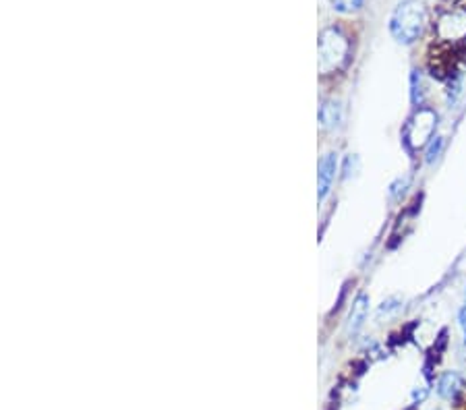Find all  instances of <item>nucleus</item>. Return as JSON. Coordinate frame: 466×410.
<instances>
[{
  "mask_svg": "<svg viewBox=\"0 0 466 410\" xmlns=\"http://www.w3.org/2000/svg\"><path fill=\"white\" fill-rule=\"evenodd\" d=\"M427 25V8L421 0H402L390 17V33L398 44H414Z\"/></svg>",
  "mask_w": 466,
  "mask_h": 410,
  "instance_id": "f257e3e1",
  "label": "nucleus"
},
{
  "mask_svg": "<svg viewBox=\"0 0 466 410\" xmlns=\"http://www.w3.org/2000/svg\"><path fill=\"white\" fill-rule=\"evenodd\" d=\"M350 54L349 37L336 28H327L320 35V69L330 75L334 71H340Z\"/></svg>",
  "mask_w": 466,
  "mask_h": 410,
  "instance_id": "f03ea898",
  "label": "nucleus"
},
{
  "mask_svg": "<svg viewBox=\"0 0 466 410\" xmlns=\"http://www.w3.org/2000/svg\"><path fill=\"white\" fill-rule=\"evenodd\" d=\"M437 122V115L433 110H429V108H419L417 110V115L414 118L408 122L407 127V144L408 146L417 147V146H423L425 141H431L436 135V127L433 124Z\"/></svg>",
  "mask_w": 466,
  "mask_h": 410,
  "instance_id": "7ed1b4c3",
  "label": "nucleus"
},
{
  "mask_svg": "<svg viewBox=\"0 0 466 410\" xmlns=\"http://www.w3.org/2000/svg\"><path fill=\"white\" fill-rule=\"evenodd\" d=\"M336 172H338V153L330 151L321 158L320 162V172H318V197L320 201H323L334 184V178H336Z\"/></svg>",
  "mask_w": 466,
  "mask_h": 410,
  "instance_id": "20e7f679",
  "label": "nucleus"
},
{
  "mask_svg": "<svg viewBox=\"0 0 466 410\" xmlns=\"http://www.w3.org/2000/svg\"><path fill=\"white\" fill-rule=\"evenodd\" d=\"M465 385L466 381L460 373H456V371H445V373H441L439 380H437L436 392L441 400L454 402V400H458V396L465 392Z\"/></svg>",
  "mask_w": 466,
  "mask_h": 410,
  "instance_id": "39448f33",
  "label": "nucleus"
},
{
  "mask_svg": "<svg viewBox=\"0 0 466 410\" xmlns=\"http://www.w3.org/2000/svg\"><path fill=\"white\" fill-rule=\"evenodd\" d=\"M367 313H369V296L361 293L356 296V300L352 303V309H350L349 320H346V334L349 336H354L363 327V323L367 320Z\"/></svg>",
  "mask_w": 466,
  "mask_h": 410,
  "instance_id": "423d86ee",
  "label": "nucleus"
},
{
  "mask_svg": "<svg viewBox=\"0 0 466 410\" xmlns=\"http://www.w3.org/2000/svg\"><path fill=\"white\" fill-rule=\"evenodd\" d=\"M342 118H344V110H342V104L336 102V100H325L320 108V122L323 129L332 131V129H338L342 124Z\"/></svg>",
  "mask_w": 466,
  "mask_h": 410,
  "instance_id": "0eeeda50",
  "label": "nucleus"
},
{
  "mask_svg": "<svg viewBox=\"0 0 466 410\" xmlns=\"http://www.w3.org/2000/svg\"><path fill=\"white\" fill-rule=\"evenodd\" d=\"M410 102L414 108H423L425 102V81H423V73L412 69L410 73Z\"/></svg>",
  "mask_w": 466,
  "mask_h": 410,
  "instance_id": "6e6552de",
  "label": "nucleus"
},
{
  "mask_svg": "<svg viewBox=\"0 0 466 410\" xmlns=\"http://www.w3.org/2000/svg\"><path fill=\"white\" fill-rule=\"evenodd\" d=\"M408 187H410V176H398V178L390 184V189H388L390 199H392V201H400V199L407 195Z\"/></svg>",
  "mask_w": 466,
  "mask_h": 410,
  "instance_id": "1a4fd4ad",
  "label": "nucleus"
},
{
  "mask_svg": "<svg viewBox=\"0 0 466 410\" xmlns=\"http://www.w3.org/2000/svg\"><path fill=\"white\" fill-rule=\"evenodd\" d=\"M443 146H445V141H443V137L441 135H436L431 141H429V146L425 149V162L427 164H433L437 158L441 156V151H443Z\"/></svg>",
  "mask_w": 466,
  "mask_h": 410,
  "instance_id": "9d476101",
  "label": "nucleus"
},
{
  "mask_svg": "<svg viewBox=\"0 0 466 410\" xmlns=\"http://www.w3.org/2000/svg\"><path fill=\"white\" fill-rule=\"evenodd\" d=\"M460 95H462V77L458 75L456 79L450 81V89H448V106L454 108V106L458 104Z\"/></svg>",
  "mask_w": 466,
  "mask_h": 410,
  "instance_id": "9b49d317",
  "label": "nucleus"
},
{
  "mask_svg": "<svg viewBox=\"0 0 466 410\" xmlns=\"http://www.w3.org/2000/svg\"><path fill=\"white\" fill-rule=\"evenodd\" d=\"M332 2V8L334 11H338V13H354V11H359L361 6H363V2L365 0H330Z\"/></svg>",
  "mask_w": 466,
  "mask_h": 410,
  "instance_id": "f8f14e48",
  "label": "nucleus"
},
{
  "mask_svg": "<svg viewBox=\"0 0 466 410\" xmlns=\"http://www.w3.org/2000/svg\"><path fill=\"white\" fill-rule=\"evenodd\" d=\"M359 166H361V160H359V156H354V153H350L349 158L344 160V175H342V178H346L349 180L350 176H354L356 172H359Z\"/></svg>",
  "mask_w": 466,
  "mask_h": 410,
  "instance_id": "ddd939ff",
  "label": "nucleus"
},
{
  "mask_svg": "<svg viewBox=\"0 0 466 410\" xmlns=\"http://www.w3.org/2000/svg\"><path fill=\"white\" fill-rule=\"evenodd\" d=\"M458 323H460V329H462V334H465L466 342V305L460 309V313H458Z\"/></svg>",
  "mask_w": 466,
  "mask_h": 410,
  "instance_id": "4468645a",
  "label": "nucleus"
}]
</instances>
